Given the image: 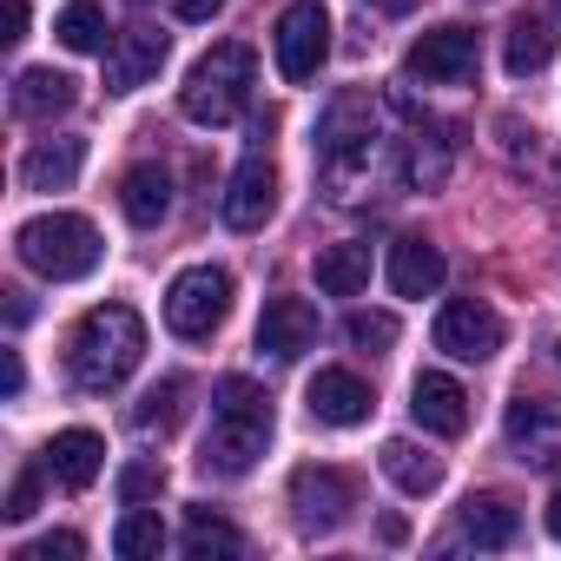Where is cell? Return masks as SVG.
I'll return each mask as SVG.
<instances>
[{"label":"cell","mask_w":561,"mask_h":561,"mask_svg":"<svg viewBox=\"0 0 561 561\" xmlns=\"http://www.w3.org/2000/svg\"><path fill=\"white\" fill-rule=\"evenodd\" d=\"M264 443H271V397L251 377H225L211 390V430L198 443V469L205 476H251Z\"/></svg>","instance_id":"6da1fadb"},{"label":"cell","mask_w":561,"mask_h":561,"mask_svg":"<svg viewBox=\"0 0 561 561\" xmlns=\"http://www.w3.org/2000/svg\"><path fill=\"white\" fill-rule=\"evenodd\" d=\"M139 357H146V324H139L133 305H93L80 318V331H73V351H67L73 383L93 390V397L119 390L139 370Z\"/></svg>","instance_id":"7a4b0ae2"},{"label":"cell","mask_w":561,"mask_h":561,"mask_svg":"<svg viewBox=\"0 0 561 561\" xmlns=\"http://www.w3.org/2000/svg\"><path fill=\"white\" fill-rule=\"evenodd\" d=\"M14 251H21L27 271L54 277V285H73V277H87L100 264L106 244H100L93 218H80V211H41V218H27L14 231Z\"/></svg>","instance_id":"3957f363"},{"label":"cell","mask_w":561,"mask_h":561,"mask_svg":"<svg viewBox=\"0 0 561 561\" xmlns=\"http://www.w3.org/2000/svg\"><path fill=\"white\" fill-rule=\"evenodd\" d=\"M251 87H257V60H251V47L225 41V47H211V54L185 73L179 106H185V119H198V126H231V119L251 106Z\"/></svg>","instance_id":"277c9868"},{"label":"cell","mask_w":561,"mask_h":561,"mask_svg":"<svg viewBox=\"0 0 561 561\" xmlns=\"http://www.w3.org/2000/svg\"><path fill=\"white\" fill-rule=\"evenodd\" d=\"M377 139H383V133H377L370 93H337L331 113H324V126H318V165H324V179H331V198H357L351 185L370 172Z\"/></svg>","instance_id":"5b68a950"},{"label":"cell","mask_w":561,"mask_h":561,"mask_svg":"<svg viewBox=\"0 0 561 561\" xmlns=\"http://www.w3.org/2000/svg\"><path fill=\"white\" fill-rule=\"evenodd\" d=\"M225 318H231V271H225V264H192V271L172 277V291H165V324H172V337L198 344V337H211Z\"/></svg>","instance_id":"8992f818"},{"label":"cell","mask_w":561,"mask_h":561,"mask_svg":"<svg viewBox=\"0 0 561 561\" xmlns=\"http://www.w3.org/2000/svg\"><path fill=\"white\" fill-rule=\"evenodd\" d=\"M331 60V14L324 0H298V8L277 14V73L291 87L318 80V67Z\"/></svg>","instance_id":"52a82bcc"},{"label":"cell","mask_w":561,"mask_h":561,"mask_svg":"<svg viewBox=\"0 0 561 561\" xmlns=\"http://www.w3.org/2000/svg\"><path fill=\"white\" fill-rule=\"evenodd\" d=\"M410 80H423V87H462V80H476V67H482V41H476V27H462V21H443V27H430L416 47H410Z\"/></svg>","instance_id":"ba28073f"},{"label":"cell","mask_w":561,"mask_h":561,"mask_svg":"<svg viewBox=\"0 0 561 561\" xmlns=\"http://www.w3.org/2000/svg\"><path fill=\"white\" fill-rule=\"evenodd\" d=\"M436 351L456 364H489L502 351V318L482 298H449L436 311Z\"/></svg>","instance_id":"9c48e42d"},{"label":"cell","mask_w":561,"mask_h":561,"mask_svg":"<svg viewBox=\"0 0 561 561\" xmlns=\"http://www.w3.org/2000/svg\"><path fill=\"white\" fill-rule=\"evenodd\" d=\"M291 508H298V522H305L311 535H331V528L351 522V508H357V482H351L344 469H318V462H305V469L291 476Z\"/></svg>","instance_id":"30bf717a"},{"label":"cell","mask_w":561,"mask_h":561,"mask_svg":"<svg viewBox=\"0 0 561 561\" xmlns=\"http://www.w3.org/2000/svg\"><path fill=\"white\" fill-rule=\"evenodd\" d=\"M277 211V165L264 152H251L231 179H225V225L231 231H264V218Z\"/></svg>","instance_id":"8fae6325"},{"label":"cell","mask_w":561,"mask_h":561,"mask_svg":"<svg viewBox=\"0 0 561 561\" xmlns=\"http://www.w3.org/2000/svg\"><path fill=\"white\" fill-rule=\"evenodd\" d=\"M305 410L318 423H331V430H357V423H370L377 397H370V383L357 370H318L311 390H305Z\"/></svg>","instance_id":"7c38bea8"},{"label":"cell","mask_w":561,"mask_h":561,"mask_svg":"<svg viewBox=\"0 0 561 561\" xmlns=\"http://www.w3.org/2000/svg\"><path fill=\"white\" fill-rule=\"evenodd\" d=\"M318 344V311L305 298H264V318H257V351L291 364Z\"/></svg>","instance_id":"4fadbf2b"},{"label":"cell","mask_w":561,"mask_h":561,"mask_svg":"<svg viewBox=\"0 0 561 561\" xmlns=\"http://www.w3.org/2000/svg\"><path fill=\"white\" fill-rule=\"evenodd\" d=\"M410 416H416L430 436H462V430H469V397H462L456 377L423 370V377L410 383Z\"/></svg>","instance_id":"5bb4252c"},{"label":"cell","mask_w":561,"mask_h":561,"mask_svg":"<svg viewBox=\"0 0 561 561\" xmlns=\"http://www.w3.org/2000/svg\"><path fill=\"white\" fill-rule=\"evenodd\" d=\"M159 67H165V34H159V27H133V34H119L113 54H106V93H133V87H146Z\"/></svg>","instance_id":"9a60e30c"},{"label":"cell","mask_w":561,"mask_h":561,"mask_svg":"<svg viewBox=\"0 0 561 561\" xmlns=\"http://www.w3.org/2000/svg\"><path fill=\"white\" fill-rule=\"evenodd\" d=\"M443 277H449V264L430 238H397L390 244V291L397 298H436Z\"/></svg>","instance_id":"2e32d148"},{"label":"cell","mask_w":561,"mask_h":561,"mask_svg":"<svg viewBox=\"0 0 561 561\" xmlns=\"http://www.w3.org/2000/svg\"><path fill=\"white\" fill-rule=\"evenodd\" d=\"M41 469L60 482V489H87L100 469H106V443L93 436V430H60L54 443H47V456H41Z\"/></svg>","instance_id":"e0dca14e"},{"label":"cell","mask_w":561,"mask_h":561,"mask_svg":"<svg viewBox=\"0 0 561 561\" xmlns=\"http://www.w3.org/2000/svg\"><path fill=\"white\" fill-rule=\"evenodd\" d=\"M508 443H528V462L554 469L561 462V403H541V397L508 403Z\"/></svg>","instance_id":"ac0fdd59"},{"label":"cell","mask_w":561,"mask_h":561,"mask_svg":"<svg viewBox=\"0 0 561 561\" xmlns=\"http://www.w3.org/2000/svg\"><path fill=\"white\" fill-rule=\"evenodd\" d=\"M87 165V139H41L27 159H21V179L27 192H67Z\"/></svg>","instance_id":"d6986e66"},{"label":"cell","mask_w":561,"mask_h":561,"mask_svg":"<svg viewBox=\"0 0 561 561\" xmlns=\"http://www.w3.org/2000/svg\"><path fill=\"white\" fill-rule=\"evenodd\" d=\"M548 60H554V21L515 14V21H508V41H502V67H508L515 80H528V73H541Z\"/></svg>","instance_id":"ffe728a7"},{"label":"cell","mask_w":561,"mask_h":561,"mask_svg":"<svg viewBox=\"0 0 561 561\" xmlns=\"http://www.w3.org/2000/svg\"><path fill=\"white\" fill-rule=\"evenodd\" d=\"M80 100V80H67V73H54V67H27L21 80H14V113L21 119H54V113H67Z\"/></svg>","instance_id":"44dd1931"},{"label":"cell","mask_w":561,"mask_h":561,"mask_svg":"<svg viewBox=\"0 0 561 561\" xmlns=\"http://www.w3.org/2000/svg\"><path fill=\"white\" fill-rule=\"evenodd\" d=\"M119 211H126L139 231H152V225L172 211V179H165V165H133V172L119 179Z\"/></svg>","instance_id":"7402d4cb"},{"label":"cell","mask_w":561,"mask_h":561,"mask_svg":"<svg viewBox=\"0 0 561 561\" xmlns=\"http://www.w3.org/2000/svg\"><path fill=\"white\" fill-rule=\"evenodd\" d=\"M370 285V244H324L318 251V291L324 298H357Z\"/></svg>","instance_id":"603a6c76"},{"label":"cell","mask_w":561,"mask_h":561,"mask_svg":"<svg viewBox=\"0 0 561 561\" xmlns=\"http://www.w3.org/2000/svg\"><path fill=\"white\" fill-rule=\"evenodd\" d=\"M462 535H469L476 548H508V541L522 535V515H515L502 495H469V502H462Z\"/></svg>","instance_id":"cb8c5ba5"},{"label":"cell","mask_w":561,"mask_h":561,"mask_svg":"<svg viewBox=\"0 0 561 561\" xmlns=\"http://www.w3.org/2000/svg\"><path fill=\"white\" fill-rule=\"evenodd\" d=\"M383 476L403 489V495H436V482H443V462L430 456V449H416V443H383Z\"/></svg>","instance_id":"d4e9b609"},{"label":"cell","mask_w":561,"mask_h":561,"mask_svg":"<svg viewBox=\"0 0 561 561\" xmlns=\"http://www.w3.org/2000/svg\"><path fill=\"white\" fill-rule=\"evenodd\" d=\"M185 554H192V561H211V554L231 561V554H244V535H238L218 508H192V515H185Z\"/></svg>","instance_id":"484cf974"},{"label":"cell","mask_w":561,"mask_h":561,"mask_svg":"<svg viewBox=\"0 0 561 561\" xmlns=\"http://www.w3.org/2000/svg\"><path fill=\"white\" fill-rule=\"evenodd\" d=\"M185 397H192V383H185V377H165V383H152V390L139 397V410H133V430H139V436H165V430L179 423Z\"/></svg>","instance_id":"4316f807"},{"label":"cell","mask_w":561,"mask_h":561,"mask_svg":"<svg viewBox=\"0 0 561 561\" xmlns=\"http://www.w3.org/2000/svg\"><path fill=\"white\" fill-rule=\"evenodd\" d=\"M113 554H119V561H152V554H165V522L146 515V508L119 515V528H113Z\"/></svg>","instance_id":"83f0119b"},{"label":"cell","mask_w":561,"mask_h":561,"mask_svg":"<svg viewBox=\"0 0 561 561\" xmlns=\"http://www.w3.org/2000/svg\"><path fill=\"white\" fill-rule=\"evenodd\" d=\"M54 34H60V47H73V54H106V8L73 0V8L54 21Z\"/></svg>","instance_id":"f1b7e54d"},{"label":"cell","mask_w":561,"mask_h":561,"mask_svg":"<svg viewBox=\"0 0 561 561\" xmlns=\"http://www.w3.org/2000/svg\"><path fill=\"white\" fill-rule=\"evenodd\" d=\"M344 331H351L357 351H390V344H397V318H390V311H351Z\"/></svg>","instance_id":"f546056e"},{"label":"cell","mask_w":561,"mask_h":561,"mask_svg":"<svg viewBox=\"0 0 561 561\" xmlns=\"http://www.w3.org/2000/svg\"><path fill=\"white\" fill-rule=\"evenodd\" d=\"M159 495H165V469H159V462H133V469H119V502H126V508L159 502Z\"/></svg>","instance_id":"4dcf8cb0"},{"label":"cell","mask_w":561,"mask_h":561,"mask_svg":"<svg viewBox=\"0 0 561 561\" xmlns=\"http://www.w3.org/2000/svg\"><path fill=\"white\" fill-rule=\"evenodd\" d=\"M80 554H87V541L60 528V535H41V541H27L14 561H80Z\"/></svg>","instance_id":"1f68e13d"},{"label":"cell","mask_w":561,"mask_h":561,"mask_svg":"<svg viewBox=\"0 0 561 561\" xmlns=\"http://www.w3.org/2000/svg\"><path fill=\"white\" fill-rule=\"evenodd\" d=\"M41 476H47V469H27V476H14V489H8V508H0V515H8V522H27V515L41 508Z\"/></svg>","instance_id":"d6a6232c"},{"label":"cell","mask_w":561,"mask_h":561,"mask_svg":"<svg viewBox=\"0 0 561 561\" xmlns=\"http://www.w3.org/2000/svg\"><path fill=\"white\" fill-rule=\"evenodd\" d=\"M0 21H8V34H0V41H27V0H8V8H0Z\"/></svg>","instance_id":"836d02e7"},{"label":"cell","mask_w":561,"mask_h":561,"mask_svg":"<svg viewBox=\"0 0 561 561\" xmlns=\"http://www.w3.org/2000/svg\"><path fill=\"white\" fill-rule=\"evenodd\" d=\"M225 0H172V21H211Z\"/></svg>","instance_id":"e575fe53"},{"label":"cell","mask_w":561,"mask_h":561,"mask_svg":"<svg viewBox=\"0 0 561 561\" xmlns=\"http://www.w3.org/2000/svg\"><path fill=\"white\" fill-rule=\"evenodd\" d=\"M0 390H8V397H21V390H27V370H21V351H8V364H0Z\"/></svg>","instance_id":"d590c367"},{"label":"cell","mask_w":561,"mask_h":561,"mask_svg":"<svg viewBox=\"0 0 561 561\" xmlns=\"http://www.w3.org/2000/svg\"><path fill=\"white\" fill-rule=\"evenodd\" d=\"M27 318H34V305H27V298H21V291H14V298H8V324H14V331H21V324H27Z\"/></svg>","instance_id":"8d00e7d4"},{"label":"cell","mask_w":561,"mask_h":561,"mask_svg":"<svg viewBox=\"0 0 561 561\" xmlns=\"http://www.w3.org/2000/svg\"><path fill=\"white\" fill-rule=\"evenodd\" d=\"M383 541H390V548L410 541V522H403V515H383Z\"/></svg>","instance_id":"74e56055"},{"label":"cell","mask_w":561,"mask_h":561,"mask_svg":"<svg viewBox=\"0 0 561 561\" xmlns=\"http://www.w3.org/2000/svg\"><path fill=\"white\" fill-rule=\"evenodd\" d=\"M364 8H377V14H410L416 0H364Z\"/></svg>","instance_id":"f35d334b"},{"label":"cell","mask_w":561,"mask_h":561,"mask_svg":"<svg viewBox=\"0 0 561 561\" xmlns=\"http://www.w3.org/2000/svg\"><path fill=\"white\" fill-rule=\"evenodd\" d=\"M548 535H554V541H561V489H554V495H548Z\"/></svg>","instance_id":"ab89813d"},{"label":"cell","mask_w":561,"mask_h":561,"mask_svg":"<svg viewBox=\"0 0 561 561\" xmlns=\"http://www.w3.org/2000/svg\"><path fill=\"white\" fill-rule=\"evenodd\" d=\"M554 364H561V344H554Z\"/></svg>","instance_id":"60d3db41"},{"label":"cell","mask_w":561,"mask_h":561,"mask_svg":"<svg viewBox=\"0 0 561 561\" xmlns=\"http://www.w3.org/2000/svg\"><path fill=\"white\" fill-rule=\"evenodd\" d=\"M554 14H561V0H554Z\"/></svg>","instance_id":"b9f144b4"}]
</instances>
